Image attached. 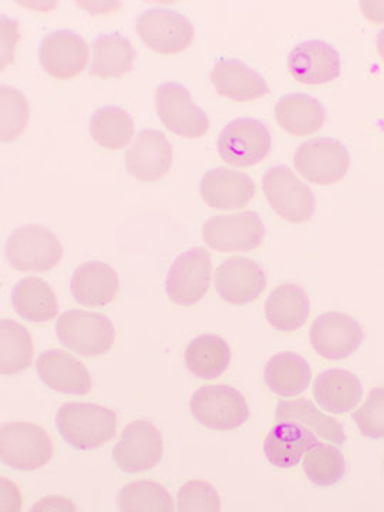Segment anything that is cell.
<instances>
[{
  "mask_svg": "<svg viewBox=\"0 0 384 512\" xmlns=\"http://www.w3.org/2000/svg\"><path fill=\"white\" fill-rule=\"evenodd\" d=\"M60 436L77 450H96L116 436L117 416L107 407L92 403H67L56 416Z\"/></svg>",
  "mask_w": 384,
  "mask_h": 512,
  "instance_id": "obj_1",
  "label": "cell"
},
{
  "mask_svg": "<svg viewBox=\"0 0 384 512\" xmlns=\"http://www.w3.org/2000/svg\"><path fill=\"white\" fill-rule=\"evenodd\" d=\"M60 343L80 356H103L113 348L116 329L107 316L86 311H67L56 323Z\"/></svg>",
  "mask_w": 384,
  "mask_h": 512,
  "instance_id": "obj_2",
  "label": "cell"
},
{
  "mask_svg": "<svg viewBox=\"0 0 384 512\" xmlns=\"http://www.w3.org/2000/svg\"><path fill=\"white\" fill-rule=\"evenodd\" d=\"M6 258L16 271L46 272L63 258V247L50 229L29 224L16 228L6 244Z\"/></svg>",
  "mask_w": 384,
  "mask_h": 512,
  "instance_id": "obj_3",
  "label": "cell"
},
{
  "mask_svg": "<svg viewBox=\"0 0 384 512\" xmlns=\"http://www.w3.org/2000/svg\"><path fill=\"white\" fill-rule=\"evenodd\" d=\"M53 456V444L42 427L28 421L3 424L0 429V457L10 468L39 470Z\"/></svg>",
  "mask_w": 384,
  "mask_h": 512,
  "instance_id": "obj_4",
  "label": "cell"
},
{
  "mask_svg": "<svg viewBox=\"0 0 384 512\" xmlns=\"http://www.w3.org/2000/svg\"><path fill=\"white\" fill-rule=\"evenodd\" d=\"M262 188L272 210L282 220L302 224L315 214L316 200L311 188L286 165L269 168L262 180Z\"/></svg>",
  "mask_w": 384,
  "mask_h": 512,
  "instance_id": "obj_5",
  "label": "cell"
},
{
  "mask_svg": "<svg viewBox=\"0 0 384 512\" xmlns=\"http://www.w3.org/2000/svg\"><path fill=\"white\" fill-rule=\"evenodd\" d=\"M190 409L194 419L211 430L238 429L249 419L247 400L231 386H204L192 394Z\"/></svg>",
  "mask_w": 384,
  "mask_h": 512,
  "instance_id": "obj_6",
  "label": "cell"
},
{
  "mask_svg": "<svg viewBox=\"0 0 384 512\" xmlns=\"http://www.w3.org/2000/svg\"><path fill=\"white\" fill-rule=\"evenodd\" d=\"M296 171L309 183L338 184L348 174L350 156L348 148L333 138H313L305 141L293 156Z\"/></svg>",
  "mask_w": 384,
  "mask_h": 512,
  "instance_id": "obj_7",
  "label": "cell"
},
{
  "mask_svg": "<svg viewBox=\"0 0 384 512\" xmlns=\"http://www.w3.org/2000/svg\"><path fill=\"white\" fill-rule=\"evenodd\" d=\"M266 229L256 212L217 215L205 222L202 238L218 252H249L264 244Z\"/></svg>",
  "mask_w": 384,
  "mask_h": 512,
  "instance_id": "obj_8",
  "label": "cell"
},
{
  "mask_svg": "<svg viewBox=\"0 0 384 512\" xmlns=\"http://www.w3.org/2000/svg\"><path fill=\"white\" fill-rule=\"evenodd\" d=\"M271 131L262 121L237 119L225 126L218 137V154L228 165L252 167L271 153Z\"/></svg>",
  "mask_w": 384,
  "mask_h": 512,
  "instance_id": "obj_9",
  "label": "cell"
},
{
  "mask_svg": "<svg viewBox=\"0 0 384 512\" xmlns=\"http://www.w3.org/2000/svg\"><path fill=\"white\" fill-rule=\"evenodd\" d=\"M156 106L161 123L177 136L195 140L210 130L207 114L192 101L190 92L183 84H161L156 94Z\"/></svg>",
  "mask_w": 384,
  "mask_h": 512,
  "instance_id": "obj_10",
  "label": "cell"
},
{
  "mask_svg": "<svg viewBox=\"0 0 384 512\" xmlns=\"http://www.w3.org/2000/svg\"><path fill=\"white\" fill-rule=\"evenodd\" d=\"M212 262L205 248H192L178 256L165 279V291L175 305L200 302L211 285Z\"/></svg>",
  "mask_w": 384,
  "mask_h": 512,
  "instance_id": "obj_11",
  "label": "cell"
},
{
  "mask_svg": "<svg viewBox=\"0 0 384 512\" xmlns=\"http://www.w3.org/2000/svg\"><path fill=\"white\" fill-rule=\"evenodd\" d=\"M136 30L146 46L160 55H177L194 42L190 20L171 9L146 10L137 19Z\"/></svg>",
  "mask_w": 384,
  "mask_h": 512,
  "instance_id": "obj_12",
  "label": "cell"
},
{
  "mask_svg": "<svg viewBox=\"0 0 384 512\" xmlns=\"http://www.w3.org/2000/svg\"><path fill=\"white\" fill-rule=\"evenodd\" d=\"M163 437L154 424L136 420L128 424L113 450V460L123 473L151 470L163 458Z\"/></svg>",
  "mask_w": 384,
  "mask_h": 512,
  "instance_id": "obj_13",
  "label": "cell"
},
{
  "mask_svg": "<svg viewBox=\"0 0 384 512\" xmlns=\"http://www.w3.org/2000/svg\"><path fill=\"white\" fill-rule=\"evenodd\" d=\"M309 339L319 356L328 360H343L360 348L363 330L349 315L329 312L323 313L313 322Z\"/></svg>",
  "mask_w": 384,
  "mask_h": 512,
  "instance_id": "obj_14",
  "label": "cell"
},
{
  "mask_svg": "<svg viewBox=\"0 0 384 512\" xmlns=\"http://www.w3.org/2000/svg\"><path fill=\"white\" fill-rule=\"evenodd\" d=\"M266 274L262 266L242 256L222 262L215 272V289L231 305H247L265 291Z\"/></svg>",
  "mask_w": 384,
  "mask_h": 512,
  "instance_id": "obj_15",
  "label": "cell"
},
{
  "mask_svg": "<svg viewBox=\"0 0 384 512\" xmlns=\"http://www.w3.org/2000/svg\"><path fill=\"white\" fill-rule=\"evenodd\" d=\"M40 63L47 74L56 79H73L86 69L90 49L86 40L72 30H57L43 39Z\"/></svg>",
  "mask_w": 384,
  "mask_h": 512,
  "instance_id": "obj_16",
  "label": "cell"
},
{
  "mask_svg": "<svg viewBox=\"0 0 384 512\" xmlns=\"http://www.w3.org/2000/svg\"><path fill=\"white\" fill-rule=\"evenodd\" d=\"M288 69L296 82L306 86L330 83L340 74L339 52L322 40H306L289 53Z\"/></svg>",
  "mask_w": 384,
  "mask_h": 512,
  "instance_id": "obj_17",
  "label": "cell"
},
{
  "mask_svg": "<svg viewBox=\"0 0 384 512\" xmlns=\"http://www.w3.org/2000/svg\"><path fill=\"white\" fill-rule=\"evenodd\" d=\"M173 146L165 134L143 130L126 153V167L134 178L146 183L161 180L173 165Z\"/></svg>",
  "mask_w": 384,
  "mask_h": 512,
  "instance_id": "obj_18",
  "label": "cell"
},
{
  "mask_svg": "<svg viewBox=\"0 0 384 512\" xmlns=\"http://www.w3.org/2000/svg\"><path fill=\"white\" fill-rule=\"evenodd\" d=\"M200 194L205 204L214 210H239L254 198L255 183L237 170L214 168L202 177Z\"/></svg>",
  "mask_w": 384,
  "mask_h": 512,
  "instance_id": "obj_19",
  "label": "cell"
},
{
  "mask_svg": "<svg viewBox=\"0 0 384 512\" xmlns=\"http://www.w3.org/2000/svg\"><path fill=\"white\" fill-rule=\"evenodd\" d=\"M36 370L40 380L57 393L84 396L92 390L93 382L89 370L64 350L43 352L37 357Z\"/></svg>",
  "mask_w": 384,
  "mask_h": 512,
  "instance_id": "obj_20",
  "label": "cell"
},
{
  "mask_svg": "<svg viewBox=\"0 0 384 512\" xmlns=\"http://www.w3.org/2000/svg\"><path fill=\"white\" fill-rule=\"evenodd\" d=\"M312 430L295 421L276 423L269 431L264 443L265 456L272 466L292 468L298 466L302 457L318 444Z\"/></svg>",
  "mask_w": 384,
  "mask_h": 512,
  "instance_id": "obj_21",
  "label": "cell"
},
{
  "mask_svg": "<svg viewBox=\"0 0 384 512\" xmlns=\"http://www.w3.org/2000/svg\"><path fill=\"white\" fill-rule=\"evenodd\" d=\"M120 279L110 265L100 261L84 262L74 271L70 291L80 305L99 308L114 301Z\"/></svg>",
  "mask_w": 384,
  "mask_h": 512,
  "instance_id": "obj_22",
  "label": "cell"
},
{
  "mask_svg": "<svg viewBox=\"0 0 384 512\" xmlns=\"http://www.w3.org/2000/svg\"><path fill=\"white\" fill-rule=\"evenodd\" d=\"M211 82L221 96L235 101H252L269 94L264 77L239 60H218L211 72Z\"/></svg>",
  "mask_w": 384,
  "mask_h": 512,
  "instance_id": "obj_23",
  "label": "cell"
},
{
  "mask_svg": "<svg viewBox=\"0 0 384 512\" xmlns=\"http://www.w3.org/2000/svg\"><path fill=\"white\" fill-rule=\"evenodd\" d=\"M313 396L326 412L349 413L362 400L363 387L360 380L348 370L330 369L316 377Z\"/></svg>",
  "mask_w": 384,
  "mask_h": 512,
  "instance_id": "obj_24",
  "label": "cell"
},
{
  "mask_svg": "<svg viewBox=\"0 0 384 512\" xmlns=\"http://www.w3.org/2000/svg\"><path fill=\"white\" fill-rule=\"evenodd\" d=\"M311 312V302L301 286H278L265 303V315L272 328L279 332H295L305 325Z\"/></svg>",
  "mask_w": 384,
  "mask_h": 512,
  "instance_id": "obj_25",
  "label": "cell"
},
{
  "mask_svg": "<svg viewBox=\"0 0 384 512\" xmlns=\"http://www.w3.org/2000/svg\"><path fill=\"white\" fill-rule=\"evenodd\" d=\"M275 117L279 126L293 136L316 133L325 124L326 111L320 101L308 94L295 93L276 103Z\"/></svg>",
  "mask_w": 384,
  "mask_h": 512,
  "instance_id": "obj_26",
  "label": "cell"
},
{
  "mask_svg": "<svg viewBox=\"0 0 384 512\" xmlns=\"http://www.w3.org/2000/svg\"><path fill=\"white\" fill-rule=\"evenodd\" d=\"M10 299L16 313L28 322H49L59 313V302L52 286L36 276L19 281Z\"/></svg>",
  "mask_w": 384,
  "mask_h": 512,
  "instance_id": "obj_27",
  "label": "cell"
},
{
  "mask_svg": "<svg viewBox=\"0 0 384 512\" xmlns=\"http://www.w3.org/2000/svg\"><path fill=\"white\" fill-rule=\"evenodd\" d=\"M264 379L266 386L278 396L293 397L308 389L312 370L298 353L282 352L266 363Z\"/></svg>",
  "mask_w": 384,
  "mask_h": 512,
  "instance_id": "obj_28",
  "label": "cell"
},
{
  "mask_svg": "<svg viewBox=\"0 0 384 512\" xmlns=\"http://www.w3.org/2000/svg\"><path fill=\"white\" fill-rule=\"evenodd\" d=\"M93 62L89 73L100 79L123 77L133 70L136 50L120 33L100 35L93 42Z\"/></svg>",
  "mask_w": 384,
  "mask_h": 512,
  "instance_id": "obj_29",
  "label": "cell"
},
{
  "mask_svg": "<svg viewBox=\"0 0 384 512\" xmlns=\"http://www.w3.org/2000/svg\"><path fill=\"white\" fill-rule=\"evenodd\" d=\"M231 349L217 335H201L191 340L185 350V365L192 375L212 380L224 375L231 365Z\"/></svg>",
  "mask_w": 384,
  "mask_h": 512,
  "instance_id": "obj_30",
  "label": "cell"
},
{
  "mask_svg": "<svg viewBox=\"0 0 384 512\" xmlns=\"http://www.w3.org/2000/svg\"><path fill=\"white\" fill-rule=\"evenodd\" d=\"M275 420L276 423H282V421L301 423L306 429L318 434L320 439L332 441L336 446H343L348 440L342 424L333 417L319 412L315 404L309 402L308 399L279 403L276 407Z\"/></svg>",
  "mask_w": 384,
  "mask_h": 512,
  "instance_id": "obj_31",
  "label": "cell"
},
{
  "mask_svg": "<svg viewBox=\"0 0 384 512\" xmlns=\"http://www.w3.org/2000/svg\"><path fill=\"white\" fill-rule=\"evenodd\" d=\"M33 340L29 330L12 319L0 322V372L16 375L32 365Z\"/></svg>",
  "mask_w": 384,
  "mask_h": 512,
  "instance_id": "obj_32",
  "label": "cell"
},
{
  "mask_svg": "<svg viewBox=\"0 0 384 512\" xmlns=\"http://www.w3.org/2000/svg\"><path fill=\"white\" fill-rule=\"evenodd\" d=\"M90 134L99 146L107 150H121L131 143L134 120L120 107H101L90 119Z\"/></svg>",
  "mask_w": 384,
  "mask_h": 512,
  "instance_id": "obj_33",
  "label": "cell"
},
{
  "mask_svg": "<svg viewBox=\"0 0 384 512\" xmlns=\"http://www.w3.org/2000/svg\"><path fill=\"white\" fill-rule=\"evenodd\" d=\"M117 508L123 512H173L174 500L163 485L154 481L127 484L117 495Z\"/></svg>",
  "mask_w": 384,
  "mask_h": 512,
  "instance_id": "obj_34",
  "label": "cell"
},
{
  "mask_svg": "<svg viewBox=\"0 0 384 512\" xmlns=\"http://www.w3.org/2000/svg\"><path fill=\"white\" fill-rule=\"evenodd\" d=\"M303 471L312 484L330 487L343 480L346 474V461L338 447L318 443L303 461Z\"/></svg>",
  "mask_w": 384,
  "mask_h": 512,
  "instance_id": "obj_35",
  "label": "cell"
},
{
  "mask_svg": "<svg viewBox=\"0 0 384 512\" xmlns=\"http://www.w3.org/2000/svg\"><path fill=\"white\" fill-rule=\"evenodd\" d=\"M2 100V141L12 143L22 136L30 120L29 103L23 93L13 87H0Z\"/></svg>",
  "mask_w": 384,
  "mask_h": 512,
  "instance_id": "obj_36",
  "label": "cell"
},
{
  "mask_svg": "<svg viewBox=\"0 0 384 512\" xmlns=\"http://www.w3.org/2000/svg\"><path fill=\"white\" fill-rule=\"evenodd\" d=\"M180 512H220L221 498L207 481L192 480L181 488L177 497Z\"/></svg>",
  "mask_w": 384,
  "mask_h": 512,
  "instance_id": "obj_37",
  "label": "cell"
},
{
  "mask_svg": "<svg viewBox=\"0 0 384 512\" xmlns=\"http://www.w3.org/2000/svg\"><path fill=\"white\" fill-rule=\"evenodd\" d=\"M352 419L367 439L384 440V387L373 389Z\"/></svg>",
  "mask_w": 384,
  "mask_h": 512,
  "instance_id": "obj_38",
  "label": "cell"
},
{
  "mask_svg": "<svg viewBox=\"0 0 384 512\" xmlns=\"http://www.w3.org/2000/svg\"><path fill=\"white\" fill-rule=\"evenodd\" d=\"M2 69L12 63L13 50L19 40L18 23L3 16L2 18Z\"/></svg>",
  "mask_w": 384,
  "mask_h": 512,
  "instance_id": "obj_39",
  "label": "cell"
},
{
  "mask_svg": "<svg viewBox=\"0 0 384 512\" xmlns=\"http://www.w3.org/2000/svg\"><path fill=\"white\" fill-rule=\"evenodd\" d=\"M359 6L367 20L379 25L384 23V0H363Z\"/></svg>",
  "mask_w": 384,
  "mask_h": 512,
  "instance_id": "obj_40",
  "label": "cell"
},
{
  "mask_svg": "<svg viewBox=\"0 0 384 512\" xmlns=\"http://www.w3.org/2000/svg\"><path fill=\"white\" fill-rule=\"evenodd\" d=\"M56 507H63L66 511H76V508H74V505L70 503V501L63 500V498L59 497H55V504H50L49 498H46V500L37 503L30 511H53L57 510Z\"/></svg>",
  "mask_w": 384,
  "mask_h": 512,
  "instance_id": "obj_41",
  "label": "cell"
},
{
  "mask_svg": "<svg viewBox=\"0 0 384 512\" xmlns=\"http://www.w3.org/2000/svg\"><path fill=\"white\" fill-rule=\"evenodd\" d=\"M376 45L377 50H379V55L382 56V59L384 60V29L379 33V35H377Z\"/></svg>",
  "mask_w": 384,
  "mask_h": 512,
  "instance_id": "obj_42",
  "label": "cell"
}]
</instances>
